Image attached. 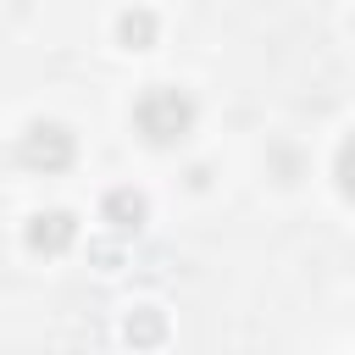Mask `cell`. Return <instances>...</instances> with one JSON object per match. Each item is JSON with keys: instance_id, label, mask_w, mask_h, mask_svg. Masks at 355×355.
<instances>
[{"instance_id": "6da1fadb", "label": "cell", "mask_w": 355, "mask_h": 355, "mask_svg": "<svg viewBox=\"0 0 355 355\" xmlns=\"http://www.w3.org/2000/svg\"><path fill=\"white\" fill-rule=\"evenodd\" d=\"M133 128H139V139L155 144V150L183 144V139L194 133V100H189L183 89H172V83H155V89L139 94V105H133Z\"/></svg>"}, {"instance_id": "7a4b0ae2", "label": "cell", "mask_w": 355, "mask_h": 355, "mask_svg": "<svg viewBox=\"0 0 355 355\" xmlns=\"http://www.w3.org/2000/svg\"><path fill=\"white\" fill-rule=\"evenodd\" d=\"M17 155H22V166H33V172H67L72 166V155H78V139H72V128H61V122H28V133H22V144H17Z\"/></svg>"}, {"instance_id": "3957f363", "label": "cell", "mask_w": 355, "mask_h": 355, "mask_svg": "<svg viewBox=\"0 0 355 355\" xmlns=\"http://www.w3.org/2000/svg\"><path fill=\"white\" fill-rule=\"evenodd\" d=\"M22 239H28L33 255H61V250H72V239H78V216H72V211H39V216H28Z\"/></svg>"}, {"instance_id": "277c9868", "label": "cell", "mask_w": 355, "mask_h": 355, "mask_svg": "<svg viewBox=\"0 0 355 355\" xmlns=\"http://www.w3.org/2000/svg\"><path fill=\"white\" fill-rule=\"evenodd\" d=\"M144 216H150V200H144L139 189H111V194H105V222H111L116 233L144 227Z\"/></svg>"}, {"instance_id": "5b68a950", "label": "cell", "mask_w": 355, "mask_h": 355, "mask_svg": "<svg viewBox=\"0 0 355 355\" xmlns=\"http://www.w3.org/2000/svg\"><path fill=\"white\" fill-rule=\"evenodd\" d=\"M122 338H128L133 349H155V344L166 338V311H155V305H139V311H128V322H122Z\"/></svg>"}, {"instance_id": "8992f818", "label": "cell", "mask_w": 355, "mask_h": 355, "mask_svg": "<svg viewBox=\"0 0 355 355\" xmlns=\"http://www.w3.org/2000/svg\"><path fill=\"white\" fill-rule=\"evenodd\" d=\"M116 39H122L128 50H150V44H155V11H144V6L122 11V17H116Z\"/></svg>"}, {"instance_id": "52a82bcc", "label": "cell", "mask_w": 355, "mask_h": 355, "mask_svg": "<svg viewBox=\"0 0 355 355\" xmlns=\"http://www.w3.org/2000/svg\"><path fill=\"white\" fill-rule=\"evenodd\" d=\"M333 178H338V189H344V200H355V133L338 144V161H333Z\"/></svg>"}, {"instance_id": "ba28073f", "label": "cell", "mask_w": 355, "mask_h": 355, "mask_svg": "<svg viewBox=\"0 0 355 355\" xmlns=\"http://www.w3.org/2000/svg\"><path fill=\"white\" fill-rule=\"evenodd\" d=\"M349 28H355V17H349Z\"/></svg>"}]
</instances>
